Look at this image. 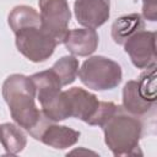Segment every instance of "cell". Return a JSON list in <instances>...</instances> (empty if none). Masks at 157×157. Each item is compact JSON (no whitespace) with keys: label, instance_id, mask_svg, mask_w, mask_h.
<instances>
[{"label":"cell","instance_id":"cell-1","mask_svg":"<svg viewBox=\"0 0 157 157\" xmlns=\"http://www.w3.org/2000/svg\"><path fill=\"white\" fill-rule=\"evenodd\" d=\"M1 92L13 121L38 140L50 120L36 105V87L31 77L12 74L5 78Z\"/></svg>","mask_w":157,"mask_h":157},{"label":"cell","instance_id":"cell-2","mask_svg":"<svg viewBox=\"0 0 157 157\" xmlns=\"http://www.w3.org/2000/svg\"><path fill=\"white\" fill-rule=\"evenodd\" d=\"M104 132V142L114 156L142 155L139 142L142 137L144 124L121 105H118L112 117L101 126Z\"/></svg>","mask_w":157,"mask_h":157},{"label":"cell","instance_id":"cell-3","mask_svg":"<svg viewBox=\"0 0 157 157\" xmlns=\"http://www.w3.org/2000/svg\"><path fill=\"white\" fill-rule=\"evenodd\" d=\"M80 81L91 90L108 91L118 87L123 78L121 66L105 56L94 55L86 59L78 70Z\"/></svg>","mask_w":157,"mask_h":157},{"label":"cell","instance_id":"cell-4","mask_svg":"<svg viewBox=\"0 0 157 157\" xmlns=\"http://www.w3.org/2000/svg\"><path fill=\"white\" fill-rule=\"evenodd\" d=\"M15 43L17 50L33 63H43L49 59L58 45L56 40L42 26H29L16 31Z\"/></svg>","mask_w":157,"mask_h":157},{"label":"cell","instance_id":"cell-5","mask_svg":"<svg viewBox=\"0 0 157 157\" xmlns=\"http://www.w3.org/2000/svg\"><path fill=\"white\" fill-rule=\"evenodd\" d=\"M42 28L50 34L58 44L63 43L71 20L67 0H38Z\"/></svg>","mask_w":157,"mask_h":157},{"label":"cell","instance_id":"cell-6","mask_svg":"<svg viewBox=\"0 0 157 157\" xmlns=\"http://www.w3.org/2000/svg\"><path fill=\"white\" fill-rule=\"evenodd\" d=\"M123 47L137 69H148L156 65V32L141 29L128 38Z\"/></svg>","mask_w":157,"mask_h":157},{"label":"cell","instance_id":"cell-7","mask_svg":"<svg viewBox=\"0 0 157 157\" xmlns=\"http://www.w3.org/2000/svg\"><path fill=\"white\" fill-rule=\"evenodd\" d=\"M64 96L66 99L69 117L80 119L86 124L92 125L101 104L96 94L81 87H72L64 91Z\"/></svg>","mask_w":157,"mask_h":157},{"label":"cell","instance_id":"cell-8","mask_svg":"<svg viewBox=\"0 0 157 157\" xmlns=\"http://www.w3.org/2000/svg\"><path fill=\"white\" fill-rule=\"evenodd\" d=\"M74 13L81 26L96 29L108 21L110 0H75Z\"/></svg>","mask_w":157,"mask_h":157},{"label":"cell","instance_id":"cell-9","mask_svg":"<svg viewBox=\"0 0 157 157\" xmlns=\"http://www.w3.org/2000/svg\"><path fill=\"white\" fill-rule=\"evenodd\" d=\"M63 43L74 56H88L96 52L99 37L93 28H74L67 31Z\"/></svg>","mask_w":157,"mask_h":157},{"label":"cell","instance_id":"cell-10","mask_svg":"<svg viewBox=\"0 0 157 157\" xmlns=\"http://www.w3.org/2000/svg\"><path fill=\"white\" fill-rule=\"evenodd\" d=\"M156 99L147 97L140 88L137 80H130L123 88V108L135 115L142 117L155 107Z\"/></svg>","mask_w":157,"mask_h":157},{"label":"cell","instance_id":"cell-11","mask_svg":"<svg viewBox=\"0 0 157 157\" xmlns=\"http://www.w3.org/2000/svg\"><path fill=\"white\" fill-rule=\"evenodd\" d=\"M80 131L74 130L66 125H59L50 121L42 131L38 141L44 145L64 150L74 146L80 139Z\"/></svg>","mask_w":157,"mask_h":157},{"label":"cell","instance_id":"cell-12","mask_svg":"<svg viewBox=\"0 0 157 157\" xmlns=\"http://www.w3.org/2000/svg\"><path fill=\"white\" fill-rule=\"evenodd\" d=\"M29 77L36 87V98L39 101L40 108L53 102L60 94L63 86L52 69L36 72Z\"/></svg>","mask_w":157,"mask_h":157},{"label":"cell","instance_id":"cell-13","mask_svg":"<svg viewBox=\"0 0 157 157\" xmlns=\"http://www.w3.org/2000/svg\"><path fill=\"white\" fill-rule=\"evenodd\" d=\"M145 29V22L139 13L124 15L117 18L112 25V38L114 43L123 45L128 38L136 32Z\"/></svg>","mask_w":157,"mask_h":157},{"label":"cell","instance_id":"cell-14","mask_svg":"<svg viewBox=\"0 0 157 157\" xmlns=\"http://www.w3.org/2000/svg\"><path fill=\"white\" fill-rule=\"evenodd\" d=\"M0 144L7 155H17L25 150L27 136L16 123H4L0 125Z\"/></svg>","mask_w":157,"mask_h":157},{"label":"cell","instance_id":"cell-15","mask_svg":"<svg viewBox=\"0 0 157 157\" xmlns=\"http://www.w3.org/2000/svg\"><path fill=\"white\" fill-rule=\"evenodd\" d=\"M7 22L12 32L29 27V26H40V16L37 10L27 5H17L9 13Z\"/></svg>","mask_w":157,"mask_h":157},{"label":"cell","instance_id":"cell-16","mask_svg":"<svg viewBox=\"0 0 157 157\" xmlns=\"http://www.w3.org/2000/svg\"><path fill=\"white\" fill-rule=\"evenodd\" d=\"M50 69L59 78L63 87L69 86L77 77L78 60L74 55H65V56H61L59 60H56Z\"/></svg>","mask_w":157,"mask_h":157},{"label":"cell","instance_id":"cell-17","mask_svg":"<svg viewBox=\"0 0 157 157\" xmlns=\"http://www.w3.org/2000/svg\"><path fill=\"white\" fill-rule=\"evenodd\" d=\"M142 16L151 22L157 20V0H142Z\"/></svg>","mask_w":157,"mask_h":157}]
</instances>
